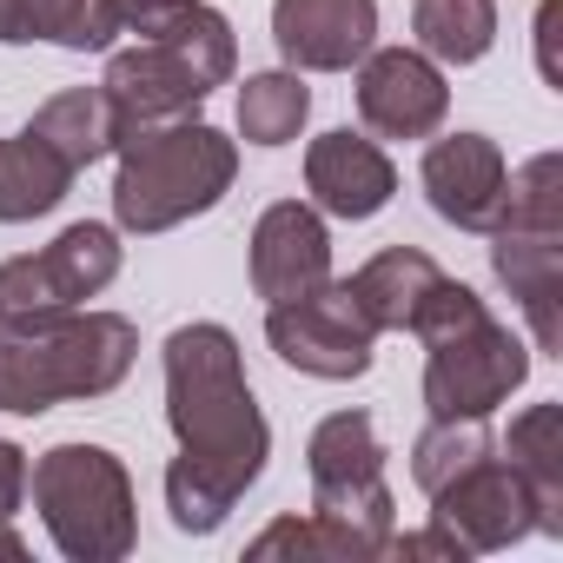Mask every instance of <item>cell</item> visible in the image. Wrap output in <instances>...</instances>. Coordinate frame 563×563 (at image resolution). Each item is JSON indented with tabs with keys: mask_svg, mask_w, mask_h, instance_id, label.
Wrapping results in <instances>:
<instances>
[{
	"mask_svg": "<svg viewBox=\"0 0 563 563\" xmlns=\"http://www.w3.org/2000/svg\"><path fill=\"white\" fill-rule=\"evenodd\" d=\"M166 424L179 457L166 471V510L186 537H212L258 484L272 431L252 405L245 358L225 325H179L166 339Z\"/></svg>",
	"mask_w": 563,
	"mask_h": 563,
	"instance_id": "1",
	"label": "cell"
},
{
	"mask_svg": "<svg viewBox=\"0 0 563 563\" xmlns=\"http://www.w3.org/2000/svg\"><path fill=\"white\" fill-rule=\"evenodd\" d=\"M120 173H113V219L126 232H173L192 212H212L232 179H239V146L206 126V120H159L126 133L120 146Z\"/></svg>",
	"mask_w": 563,
	"mask_h": 563,
	"instance_id": "2",
	"label": "cell"
},
{
	"mask_svg": "<svg viewBox=\"0 0 563 563\" xmlns=\"http://www.w3.org/2000/svg\"><path fill=\"white\" fill-rule=\"evenodd\" d=\"M140 358V332L120 312H67L47 325L0 332V411L41 418L67 398L113 391Z\"/></svg>",
	"mask_w": 563,
	"mask_h": 563,
	"instance_id": "3",
	"label": "cell"
},
{
	"mask_svg": "<svg viewBox=\"0 0 563 563\" xmlns=\"http://www.w3.org/2000/svg\"><path fill=\"white\" fill-rule=\"evenodd\" d=\"M424 339V411L431 418H490L523 378H530V352L510 325L490 319V306L444 278L431 292V306L411 325Z\"/></svg>",
	"mask_w": 563,
	"mask_h": 563,
	"instance_id": "4",
	"label": "cell"
},
{
	"mask_svg": "<svg viewBox=\"0 0 563 563\" xmlns=\"http://www.w3.org/2000/svg\"><path fill=\"white\" fill-rule=\"evenodd\" d=\"M490 272L517 299L537 352L563 358V159L537 153L504 179V212L490 225Z\"/></svg>",
	"mask_w": 563,
	"mask_h": 563,
	"instance_id": "5",
	"label": "cell"
},
{
	"mask_svg": "<svg viewBox=\"0 0 563 563\" xmlns=\"http://www.w3.org/2000/svg\"><path fill=\"white\" fill-rule=\"evenodd\" d=\"M34 504L60 556L74 563H120L140 543V510H133V477L113 451L100 444H54L34 471Z\"/></svg>",
	"mask_w": 563,
	"mask_h": 563,
	"instance_id": "6",
	"label": "cell"
},
{
	"mask_svg": "<svg viewBox=\"0 0 563 563\" xmlns=\"http://www.w3.org/2000/svg\"><path fill=\"white\" fill-rule=\"evenodd\" d=\"M120 278V239L113 225H67L54 245L27 252V258H8L0 265V332H21V325H47V319H67L80 312L93 292H107Z\"/></svg>",
	"mask_w": 563,
	"mask_h": 563,
	"instance_id": "7",
	"label": "cell"
},
{
	"mask_svg": "<svg viewBox=\"0 0 563 563\" xmlns=\"http://www.w3.org/2000/svg\"><path fill=\"white\" fill-rule=\"evenodd\" d=\"M306 471H312V510L352 523L378 556L391 537V484H385V444L372 431L365 411H332L312 444H306Z\"/></svg>",
	"mask_w": 563,
	"mask_h": 563,
	"instance_id": "8",
	"label": "cell"
},
{
	"mask_svg": "<svg viewBox=\"0 0 563 563\" xmlns=\"http://www.w3.org/2000/svg\"><path fill=\"white\" fill-rule=\"evenodd\" d=\"M265 339H272V352L286 358L292 372L345 385V378H365V372H372V339H378V332H372L365 312L352 306L345 278H325L319 292L272 306V312H265Z\"/></svg>",
	"mask_w": 563,
	"mask_h": 563,
	"instance_id": "9",
	"label": "cell"
},
{
	"mask_svg": "<svg viewBox=\"0 0 563 563\" xmlns=\"http://www.w3.org/2000/svg\"><path fill=\"white\" fill-rule=\"evenodd\" d=\"M451 113V87L431 54L411 47H378L358 60V120L385 140H424Z\"/></svg>",
	"mask_w": 563,
	"mask_h": 563,
	"instance_id": "10",
	"label": "cell"
},
{
	"mask_svg": "<svg viewBox=\"0 0 563 563\" xmlns=\"http://www.w3.org/2000/svg\"><path fill=\"white\" fill-rule=\"evenodd\" d=\"M431 517L464 543V550H510L517 537L537 530V504L523 490V477L504 457H477L471 471H457L444 490H431Z\"/></svg>",
	"mask_w": 563,
	"mask_h": 563,
	"instance_id": "11",
	"label": "cell"
},
{
	"mask_svg": "<svg viewBox=\"0 0 563 563\" xmlns=\"http://www.w3.org/2000/svg\"><path fill=\"white\" fill-rule=\"evenodd\" d=\"M332 278V239H325V219L299 199H278L258 212L252 225V286L265 306H286V299H306Z\"/></svg>",
	"mask_w": 563,
	"mask_h": 563,
	"instance_id": "12",
	"label": "cell"
},
{
	"mask_svg": "<svg viewBox=\"0 0 563 563\" xmlns=\"http://www.w3.org/2000/svg\"><path fill=\"white\" fill-rule=\"evenodd\" d=\"M272 41L299 74H345L378 41V0H272Z\"/></svg>",
	"mask_w": 563,
	"mask_h": 563,
	"instance_id": "13",
	"label": "cell"
},
{
	"mask_svg": "<svg viewBox=\"0 0 563 563\" xmlns=\"http://www.w3.org/2000/svg\"><path fill=\"white\" fill-rule=\"evenodd\" d=\"M100 93L113 100V113H120V140H126V133H140V126L186 120L212 87H206L173 47H159V41H133V47H120V54L107 60Z\"/></svg>",
	"mask_w": 563,
	"mask_h": 563,
	"instance_id": "14",
	"label": "cell"
},
{
	"mask_svg": "<svg viewBox=\"0 0 563 563\" xmlns=\"http://www.w3.org/2000/svg\"><path fill=\"white\" fill-rule=\"evenodd\" d=\"M504 153L497 140L484 133H451L424 153V192H431V212L457 232H490L497 212H504Z\"/></svg>",
	"mask_w": 563,
	"mask_h": 563,
	"instance_id": "15",
	"label": "cell"
},
{
	"mask_svg": "<svg viewBox=\"0 0 563 563\" xmlns=\"http://www.w3.org/2000/svg\"><path fill=\"white\" fill-rule=\"evenodd\" d=\"M306 186H312V199H319L332 219H372V212L391 206L398 166L378 153V140L325 133V140H312V153H306Z\"/></svg>",
	"mask_w": 563,
	"mask_h": 563,
	"instance_id": "16",
	"label": "cell"
},
{
	"mask_svg": "<svg viewBox=\"0 0 563 563\" xmlns=\"http://www.w3.org/2000/svg\"><path fill=\"white\" fill-rule=\"evenodd\" d=\"M146 0H0V47H27V41H54L74 54L113 47L120 34H133Z\"/></svg>",
	"mask_w": 563,
	"mask_h": 563,
	"instance_id": "17",
	"label": "cell"
},
{
	"mask_svg": "<svg viewBox=\"0 0 563 563\" xmlns=\"http://www.w3.org/2000/svg\"><path fill=\"white\" fill-rule=\"evenodd\" d=\"M438 286H444V272H438V258L418 252V245H391V252L365 258V265L345 278V292H352V306L365 312L372 332H411Z\"/></svg>",
	"mask_w": 563,
	"mask_h": 563,
	"instance_id": "18",
	"label": "cell"
},
{
	"mask_svg": "<svg viewBox=\"0 0 563 563\" xmlns=\"http://www.w3.org/2000/svg\"><path fill=\"white\" fill-rule=\"evenodd\" d=\"M140 41H159L173 47L206 87H225L232 67H239V41H232V21L219 8H206V0H146L140 21H133Z\"/></svg>",
	"mask_w": 563,
	"mask_h": 563,
	"instance_id": "19",
	"label": "cell"
},
{
	"mask_svg": "<svg viewBox=\"0 0 563 563\" xmlns=\"http://www.w3.org/2000/svg\"><path fill=\"white\" fill-rule=\"evenodd\" d=\"M504 464L523 477V490L537 504V530L563 537V405L517 411L510 438H504Z\"/></svg>",
	"mask_w": 563,
	"mask_h": 563,
	"instance_id": "20",
	"label": "cell"
},
{
	"mask_svg": "<svg viewBox=\"0 0 563 563\" xmlns=\"http://www.w3.org/2000/svg\"><path fill=\"white\" fill-rule=\"evenodd\" d=\"M80 173L41 140V133H21V140H0V225H21V219H41L67 199Z\"/></svg>",
	"mask_w": 563,
	"mask_h": 563,
	"instance_id": "21",
	"label": "cell"
},
{
	"mask_svg": "<svg viewBox=\"0 0 563 563\" xmlns=\"http://www.w3.org/2000/svg\"><path fill=\"white\" fill-rule=\"evenodd\" d=\"M27 133H41L74 173H87L93 159H107V153L120 146V113H113V100H107L100 87H74V93H54V100L27 120Z\"/></svg>",
	"mask_w": 563,
	"mask_h": 563,
	"instance_id": "22",
	"label": "cell"
},
{
	"mask_svg": "<svg viewBox=\"0 0 563 563\" xmlns=\"http://www.w3.org/2000/svg\"><path fill=\"white\" fill-rule=\"evenodd\" d=\"M411 34L431 60L471 67L497 41V0H411Z\"/></svg>",
	"mask_w": 563,
	"mask_h": 563,
	"instance_id": "23",
	"label": "cell"
},
{
	"mask_svg": "<svg viewBox=\"0 0 563 563\" xmlns=\"http://www.w3.org/2000/svg\"><path fill=\"white\" fill-rule=\"evenodd\" d=\"M306 113H312V93H306L299 74H252L239 87V133L252 146H286V140H299Z\"/></svg>",
	"mask_w": 563,
	"mask_h": 563,
	"instance_id": "24",
	"label": "cell"
},
{
	"mask_svg": "<svg viewBox=\"0 0 563 563\" xmlns=\"http://www.w3.org/2000/svg\"><path fill=\"white\" fill-rule=\"evenodd\" d=\"M477 457H490V424L484 418H431L411 444V477L418 490H444L457 471H471Z\"/></svg>",
	"mask_w": 563,
	"mask_h": 563,
	"instance_id": "25",
	"label": "cell"
},
{
	"mask_svg": "<svg viewBox=\"0 0 563 563\" xmlns=\"http://www.w3.org/2000/svg\"><path fill=\"white\" fill-rule=\"evenodd\" d=\"M245 556H378L352 523L312 510V517H278L272 530H258L245 543Z\"/></svg>",
	"mask_w": 563,
	"mask_h": 563,
	"instance_id": "26",
	"label": "cell"
},
{
	"mask_svg": "<svg viewBox=\"0 0 563 563\" xmlns=\"http://www.w3.org/2000/svg\"><path fill=\"white\" fill-rule=\"evenodd\" d=\"M385 550H391V556H451V563H457V556H471L444 523H431V530H418V537H385Z\"/></svg>",
	"mask_w": 563,
	"mask_h": 563,
	"instance_id": "27",
	"label": "cell"
},
{
	"mask_svg": "<svg viewBox=\"0 0 563 563\" xmlns=\"http://www.w3.org/2000/svg\"><path fill=\"white\" fill-rule=\"evenodd\" d=\"M27 497V451L0 438V517H14Z\"/></svg>",
	"mask_w": 563,
	"mask_h": 563,
	"instance_id": "28",
	"label": "cell"
},
{
	"mask_svg": "<svg viewBox=\"0 0 563 563\" xmlns=\"http://www.w3.org/2000/svg\"><path fill=\"white\" fill-rule=\"evenodd\" d=\"M550 41H556V0H543V14H537V67H543V80L556 87L563 74H556V60H550Z\"/></svg>",
	"mask_w": 563,
	"mask_h": 563,
	"instance_id": "29",
	"label": "cell"
},
{
	"mask_svg": "<svg viewBox=\"0 0 563 563\" xmlns=\"http://www.w3.org/2000/svg\"><path fill=\"white\" fill-rule=\"evenodd\" d=\"M0 556H8V563H21V556H27V543H21V530H14L8 517H0Z\"/></svg>",
	"mask_w": 563,
	"mask_h": 563,
	"instance_id": "30",
	"label": "cell"
}]
</instances>
